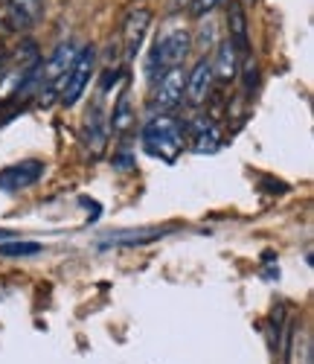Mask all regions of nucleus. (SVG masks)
<instances>
[{"instance_id": "f257e3e1", "label": "nucleus", "mask_w": 314, "mask_h": 364, "mask_svg": "<svg viewBox=\"0 0 314 364\" xmlns=\"http://www.w3.org/2000/svg\"><path fill=\"white\" fill-rule=\"evenodd\" d=\"M140 146H143V151H146L148 158L175 164V161L180 158L183 146H186L183 123H180L175 114H154L148 123L143 126Z\"/></svg>"}, {"instance_id": "f03ea898", "label": "nucleus", "mask_w": 314, "mask_h": 364, "mask_svg": "<svg viewBox=\"0 0 314 364\" xmlns=\"http://www.w3.org/2000/svg\"><path fill=\"white\" fill-rule=\"evenodd\" d=\"M93 70H97V50L93 47H79V55H76V62H73L65 85H61V94H58L61 105L70 108V105H76L82 100V94L87 90V85L93 79Z\"/></svg>"}, {"instance_id": "7ed1b4c3", "label": "nucleus", "mask_w": 314, "mask_h": 364, "mask_svg": "<svg viewBox=\"0 0 314 364\" xmlns=\"http://www.w3.org/2000/svg\"><path fill=\"white\" fill-rule=\"evenodd\" d=\"M190 47H193V38L186 29H175V33L163 36L157 41L154 53H151V70H172V68H180L183 58L190 55Z\"/></svg>"}, {"instance_id": "20e7f679", "label": "nucleus", "mask_w": 314, "mask_h": 364, "mask_svg": "<svg viewBox=\"0 0 314 364\" xmlns=\"http://www.w3.org/2000/svg\"><path fill=\"white\" fill-rule=\"evenodd\" d=\"M183 85H186V73L183 68H172L161 76V82L154 85V97H151V105H154V114H172L180 100H183Z\"/></svg>"}, {"instance_id": "39448f33", "label": "nucleus", "mask_w": 314, "mask_h": 364, "mask_svg": "<svg viewBox=\"0 0 314 364\" xmlns=\"http://www.w3.org/2000/svg\"><path fill=\"white\" fill-rule=\"evenodd\" d=\"M183 137L190 140V149L195 155H212V151L222 149V132L210 117H195L193 123H186Z\"/></svg>"}, {"instance_id": "423d86ee", "label": "nucleus", "mask_w": 314, "mask_h": 364, "mask_svg": "<svg viewBox=\"0 0 314 364\" xmlns=\"http://www.w3.org/2000/svg\"><path fill=\"white\" fill-rule=\"evenodd\" d=\"M148 23H151V9L148 6H134L122 21V47H125V58H131L140 53L146 33H148Z\"/></svg>"}, {"instance_id": "0eeeda50", "label": "nucleus", "mask_w": 314, "mask_h": 364, "mask_svg": "<svg viewBox=\"0 0 314 364\" xmlns=\"http://www.w3.org/2000/svg\"><path fill=\"white\" fill-rule=\"evenodd\" d=\"M44 175V161H21L6 169H0V190L4 193H21L26 187L38 184Z\"/></svg>"}, {"instance_id": "6e6552de", "label": "nucleus", "mask_w": 314, "mask_h": 364, "mask_svg": "<svg viewBox=\"0 0 314 364\" xmlns=\"http://www.w3.org/2000/svg\"><path fill=\"white\" fill-rule=\"evenodd\" d=\"M212 62L210 58H198V65L186 73V85H183V97L190 100V105H201L210 100L212 90Z\"/></svg>"}, {"instance_id": "1a4fd4ad", "label": "nucleus", "mask_w": 314, "mask_h": 364, "mask_svg": "<svg viewBox=\"0 0 314 364\" xmlns=\"http://www.w3.org/2000/svg\"><path fill=\"white\" fill-rule=\"evenodd\" d=\"M4 4H6V21L12 33L33 29L44 12V0H4Z\"/></svg>"}, {"instance_id": "9d476101", "label": "nucleus", "mask_w": 314, "mask_h": 364, "mask_svg": "<svg viewBox=\"0 0 314 364\" xmlns=\"http://www.w3.org/2000/svg\"><path fill=\"white\" fill-rule=\"evenodd\" d=\"M227 29H230V44L236 47L239 58L250 53L247 44V18H244V6L239 0H227Z\"/></svg>"}, {"instance_id": "9b49d317", "label": "nucleus", "mask_w": 314, "mask_h": 364, "mask_svg": "<svg viewBox=\"0 0 314 364\" xmlns=\"http://www.w3.org/2000/svg\"><path fill=\"white\" fill-rule=\"evenodd\" d=\"M212 76L227 85L239 76V53L236 47L230 44V38H224L222 44H218V53H215V62H212Z\"/></svg>"}, {"instance_id": "f8f14e48", "label": "nucleus", "mask_w": 314, "mask_h": 364, "mask_svg": "<svg viewBox=\"0 0 314 364\" xmlns=\"http://www.w3.org/2000/svg\"><path fill=\"white\" fill-rule=\"evenodd\" d=\"M169 230H161V228H154V230H134V233H111L108 239L99 242V251L105 248H134V245H148V242H157V239H163Z\"/></svg>"}, {"instance_id": "ddd939ff", "label": "nucleus", "mask_w": 314, "mask_h": 364, "mask_svg": "<svg viewBox=\"0 0 314 364\" xmlns=\"http://www.w3.org/2000/svg\"><path fill=\"white\" fill-rule=\"evenodd\" d=\"M85 143L90 149V155H102L108 143V126L99 108H93V114L85 119Z\"/></svg>"}, {"instance_id": "4468645a", "label": "nucleus", "mask_w": 314, "mask_h": 364, "mask_svg": "<svg viewBox=\"0 0 314 364\" xmlns=\"http://www.w3.org/2000/svg\"><path fill=\"white\" fill-rule=\"evenodd\" d=\"M134 126V111H131V100L129 97H119L114 117H111V134L114 137H125Z\"/></svg>"}, {"instance_id": "2eb2a0df", "label": "nucleus", "mask_w": 314, "mask_h": 364, "mask_svg": "<svg viewBox=\"0 0 314 364\" xmlns=\"http://www.w3.org/2000/svg\"><path fill=\"white\" fill-rule=\"evenodd\" d=\"M239 70H242V82H244V94L254 97L256 94V85H259V65H256L254 53H247V55L239 58Z\"/></svg>"}, {"instance_id": "dca6fc26", "label": "nucleus", "mask_w": 314, "mask_h": 364, "mask_svg": "<svg viewBox=\"0 0 314 364\" xmlns=\"http://www.w3.org/2000/svg\"><path fill=\"white\" fill-rule=\"evenodd\" d=\"M41 251H44L41 242H4L0 245V257H36Z\"/></svg>"}, {"instance_id": "f3484780", "label": "nucleus", "mask_w": 314, "mask_h": 364, "mask_svg": "<svg viewBox=\"0 0 314 364\" xmlns=\"http://www.w3.org/2000/svg\"><path fill=\"white\" fill-rule=\"evenodd\" d=\"M218 4H224V0H193V4L190 6H186V9H190V15L193 18H207V15H212V9L218 6Z\"/></svg>"}, {"instance_id": "a211bd4d", "label": "nucleus", "mask_w": 314, "mask_h": 364, "mask_svg": "<svg viewBox=\"0 0 314 364\" xmlns=\"http://www.w3.org/2000/svg\"><path fill=\"white\" fill-rule=\"evenodd\" d=\"M9 33H12V29H9V21H6V4L0 0V41H4Z\"/></svg>"}, {"instance_id": "6ab92c4d", "label": "nucleus", "mask_w": 314, "mask_h": 364, "mask_svg": "<svg viewBox=\"0 0 314 364\" xmlns=\"http://www.w3.org/2000/svg\"><path fill=\"white\" fill-rule=\"evenodd\" d=\"M303 364H314V347H311V341L303 344Z\"/></svg>"}, {"instance_id": "aec40b11", "label": "nucleus", "mask_w": 314, "mask_h": 364, "mask_svg": "<svg viewBox=\"0 0 314 364\" xmlns=\"http://www.w3.org/2000/svg\"><path fill=\"white\" fill-rule=\"evenodd\" d=\"M286 344H294V332H288V336H286ZM286 364H291V347L286 350Z\"/></svg>"}, {"instance_id": "412c9836", "label": "nucleus", "mask_w": 314, "mask_h": 364, "mask_svg": "<svg viewBox=\"0 0 314 364\" xmlns=\"http://www.w3.org/2000/svg\"><path fill=\"white\" fill-rule=\"evenodd\" d=\"M193 0H175V9H180V6H190Z\"/></svg>"}, {"instance_id": "4be33fe9", "label": "nucleus", "mask_w": 314, "mask_h": 364, "mask_svg": "<svg viewBox=\"0 0 314 364\" xmlns=\"http://www.w3.org/2000/svg\"><path fill=\"white\" fill-rule=\"evenodd\" d=\"M0 239H9V230H4V228H0Z\"/></svg>"}]
</instances>
